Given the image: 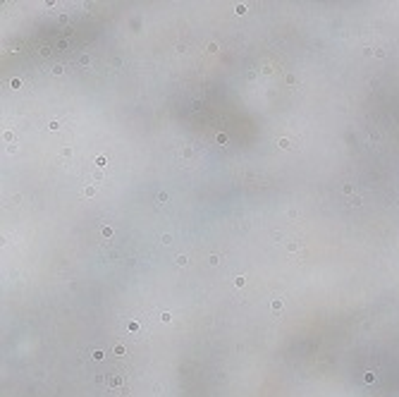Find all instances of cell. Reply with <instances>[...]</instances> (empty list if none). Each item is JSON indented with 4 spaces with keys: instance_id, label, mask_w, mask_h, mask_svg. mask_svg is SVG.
<instances>
[{
    "instance_id": "4316f807",
    "label": "cell",
    "mask_w": 399,
    "mask_h": 397,
    "mask_svg": "<svg viewBox=\"0 0 399 397\" xmlns=\"http://www.w3.org/2000/svg\"><path fill=\"white\" fill-rule=\"evenodd\" d=\"M10 86H12V89H19V86H22V81H19V79H12V81H10Z\"/></svg>"
},
{
    "instance_id": "5b68a950",
    "label": "cell",
    "mask_w": 399,
    "mask_h": 397,
    "mask_svg": "<svg viewBox=\"0 0 399 397\" xmlns=\"http://www.w3.org/2000/svg\"><path fill=\"white\" fill-rule=\"evenodd\" d=\"M96 194H98V187H96V184H86V187L82 189L84 198H91V196H96Z\"/></svg>"
},
{
    "instance_id": "7a4b0ae2",
    "label": "cell",
    "mask_w": 399,
    "mask_h": 397,
    "mask_svg": "<svg viewBox=\"0 0 399 397\" xmlns=\"http://www.w3.org/2000/svg\"><path fill=\"white\" fill-rule=\"evenodd\" d=\"M301 246H304V244H301L299 239H287V242H284V249H287V251H289V254H294V251H299Z\"/></svg>"
},
{
    "instance_id": "d6986e66",
    "label": "cell",
    "mask_w": 399,
    "mask_h": 397,
    "mask_svg": "<svg viewBox=\"0 0 399 397\" xmlns=\"http://www.w3.org/2000/svg\"><path fill=\"white\" fill-rule=\"evenodd\" d=\"M234 12H237V15H246V5H244V2H239V5L234 7Z\"/></svg>"
},
{
    "instance_id": "e0dca14e",
    "label": "cell",
    "mask_w": 399,
    "mask_h": 397,
    "mask_svg": "<svg viewBox=\"0 0 399 397\" xmlns=\"http://www.w3.org/2000/svg\"><path fill=\"white\" fill-rule=\"evenodd\" d=\"M234 285H237V287H244V285H246V278H244V275H237V278H234Z\"/></svg>"
},
{
    "instance_id": "52a82bcc",
    "label": "cell",
    "mask_w": 399,
    "mask_h": 397,
    "mask_svg": "<svg viewBox=\"0 0 399 397\" xmlns=\"http://www.w3.org/2000/svg\"><path fill=\"white\" fill-rule=\"evenodd\" d=\"M105 165H108V158L105 156H96V168L98 170H105Z\"/></svg>"
},
{
    "instance_id": "ac0fdd59",
    "label": "cell",
    "mask_w": 399,
    "mask_h": 397,
    "mask_svg": "<svg viewBox=\"0 0 399 397\" xmlns=\"http://www.w3.org/2000/svg\"><path fill=\"white\" fill-rule=\"evenodd\" d=\"M110 385H112V388L122 385V378H120V376H112V378H110Z\"/></svg>"
},
{
    "instance_id": "83f0119b",
    "label": "cell",
    "mask_w": 399,
    "mask_h": 397,
    "mask_svg": "<svg viewBox=\"0 0 399 397\" xmlns=\"http://www.w3.org/2000/svg\"><path fill=\"white\" fill-rule=\"evenodd\" d=\"M287 216H289L292 220H296V218H299V211H294V208H292V211H289V213H287Z\"/></svg>"
},
{
    "instance_id": "3957f363",
    "label": "cell",
    "mask_w": 399,
    "mask_h": 397,
    "mask_svg": "<svg viewBox=\"0 0 399 397\" xmlns=\"http://www.w3.org/2000/svg\"><path fill=\"white\" fill-rule=\"evenodd\" d=\"M282 309H284V299H282V297H275L270 301V311H272V314H280Z\"/></svg>"
},
{
    "instance_id": "f546056e",
    "label": "cell",
    "mask_w": 399,
    "mask_h": 397,
    "mask_svg": "<svg viewBox=\"0 0 399 397\" xmlns=\"http://www.w3.org/2000/svg\"><path fill=\"white\" fill-rule=\"evenodd\" d=\"M7 153H17V144H7Z\"/></svg>"
},
{
    "instance_id": "6da1fadb",
    "label": "cell",
    "mask_w": 399,
    "mask_h": 397,
    "mask_svg": "<svg viewBox=\"0 0 399 397\" xmlns=\"http://www.w3.org/2000/svg\"><path fill=\"white\" fill-rule=\"evenodd\" d=\"M177 158H179L182 163H187V168H191V163L196 160V148H194V146H189V144L182 146L179 151H177Z\"/></svg>"
},
{
    "instance_id": "603a6c76",
    "label": "cell",
    "mask_w": 399,
    "mask_h": 397,
    "mask_svg": "<svg viewBox=\"0 0 399 397\" xmlns=\"http://www.w3.org/2000/svg\"><path fill=\"white\" fill-rule=\"evenodd\" d=\"M2 136H5V141H7V144H15V141H12V139H15V134H12V132H5Z\"/></svg>"
},
{
    "instance_id": "4fadbf2b",
    "label": "cell",
    "mask_w": 399,
    "mask_h": 397,
    "mask_svg": "<svg viewBox=\"0 0 399 397\" xmlns=\"http://www.w3.org/2000/svg\"><path fill=\"white\" fill-rule=\"evenodd\" d=\"M60 127H62V125H60L57 120H50V122H48V129H50V132H57Z\"/></svg>"
},
{
    "instance_id": "5bb4252c",
    "label": "cell",
    "mask_w": 399,
    "mask_h": 397,
    "mask_svg": "<svg viewBox=\"0 0 399 397\" xmlns=\"http://www.w3.org/2000/svg\"><path fill=\"white\" fill-rule=\"evenodd\" d=\"M160 242H163L165 246H167V244H172V235H170V232H165V235H160Z\"/></svg>"
},
{
    "instance_id": "d4e9b609",
    "label": "cell",
    "mask_w": 399,
    "mask_h": 397,
    "mask_svg": "<svg viewBox=\"0 0 399 397\" xmlns=\"http://www.w3.org/2000/svg\"><path fill=\"white\" fill-rule=\"evenodd\" d=\"M82 65H84V67H89V65H91V55H82Z\"/></svg>"
},
{
    "instance_id": "2e32d148",
    "label": "cell",
    "mask_w": 399,
    "mask_h": 397,
    "mask_svg": "<svg viewBox=\"0 0 399 397\" xmlns=\"http://www.w3.org/2000/svg\"><path fill=\"white\" fill-rule=\"evenodd\" d=\"M160 321H163V323H170V321H172V314H170V311H163V314H160Z\"/></svg>"
},
{
    "instance_id": "ba28073f",
    "label": "cell",
    "mask_w": 399,
    "mask_h": 397,
    "mask_svg": "<svg viewBox=\"0 0 399 397\" xmlns=\"http://www.w3.org/2000/svg\"><path fill=\"white\" fill-rule=\"evenodd\" d=\"M361 203H363V198L359 196V194H354V196L349 198V206H351V208H359V206H361Z\"/></svg>"
},
{
    "instance_id": "ffe728a7",
    "label": "cell",
    "mask_w": 399,
    "mask_h": 397,
    "mask_svg": "<svg viewBox=\"0 0 399 397\" xmlns=\"http://www.w3.org/2000/svg\"><path fill=\"white\" fill-rule=\"evenodd\" d=\"M93 359H96V361H103V359H105V354L100 352V349H96V352H93Z\"/></svg>"
},
{
    "instance_id": "4dcf8cb0",
    "label": "cell",
    "mask_w": 399,
    "mask_h": 397,
    "mask_svg": "<svg viewBox=\"0 0 399 397\" xmlns=\"http://www.w3.org/2000/svg\"><path fill=\"white\" fill-rule=\"evenodd\" d=\"M69 156H72V148H69V146H67V148H62V158H69Z\"/></svg>"
},
{
    "instance_id": "7402d4cb",
    "label": "cell",
    "mask_w": 399,
    "mask_h": 397,
    "mask_svg": "<svg viewBox=\"0 0 399 397\" xmlns=\"http://www.w3.org/2000/svg\"><path fill=\"white\" fill-rule=\"evenodd\" d=\"M366 383H375V373H373V371L366 373Z\"/></svg>"
},
{
    "instance_id": "44dd1931",
    "label": "cell",
    "mask_w": 399,
    "mask_h": 397,
    "mask_svg": "<svg viewBox=\"0 0 399 397\" xmlns=\"http://www.w3.org/2000/svg\"><path fill=\"white\" fill-rule=\"evenodd\" d=\"M208 261H210V266H218V263H220V256H218V254H213Z\"/></svg>"
},
{
    "instance_id": "9c48e42d",
    "label": "cell",
    "mask_w": 399,
    "mask_h": 397,
    "mask_svg": "<svg viewBox=\"0 0 399 397\" xmlns=\"http://www.w3.org/2000/svg\"><path fill=\"white\" fill-rule=\"evenodd\" d=\"M342 194H346V196L351 198V196H354V184H351V182H346L344 187H342Z\"/></svg>"
},
{
    "instance_id": "277c9868",
    "label": "cell",
    "mask_w": 399,
    "mask_h": 397,
    "mask_svg": "<svg viewBox=\"0 0 399 397\" xmlns=\"http://www.w3.org/2000/svg\"><path fill=\"white\" fill-rule=\"evenodd\" d=\"M277 146H280L282 151H292V148H296V146L292 144V139H287V136H280V139H277Z\"/></svg>"
},
{
    "instance_id": "8992f818",
    "label": "cell",
    "mask_w": 399,
    "mask_h": 397,
    "mask_svg": "<svg viewBox=\"0 0 399 397\" xmlns=\"http://www.w3.org/2000/svg\"><path fill=\"white\" fill-rule=\"evenodd\" d=\"M100 235H103V239H110V237L115 235V230H112L110 225H103L100 227Z\"/></svg>"
},
{
    "instance_id": "9a60e30c",
    "label": "cell",
    "mask_w": 399,
    "mask_h": 397,
    "mask_svg": "<svg viewBox=\"0 0 399 397\" xmlns=\"http://www.w3.org/2000/svg\"><path fill=\"white\" fill-rule=\"evenodd\" d=\"M155 201H158V203H165V201H167V194H165V191H158V194H155Z\"/></svg>"
},
{
    "instance_id": "484cf974",
    "label": "cell",
    "mask_w": 399,
    "mask_h": 397,
    "mask_svg": "<svg viewBox=\"0 0 399 397\" xmlns=\"http://www.w3.org/2000/svg\"><path fill=\"white\" fill-rule=\"evenodd\" d=\"M215 50H218V43H215V41H210V43H208V53H215Z\"/></svg>"
},
{
    "instance_id": "f1b7e54d",
    "label": "cell",
    "mask_w": 399,
    "mask_h": 397,
    "mask_svg": "<svg viewBox=\"0 0 399 397\" xmlns=\"http://www.w3.org/2000/svg\"><path fill=\"white\" fill-rule=\"evenodd\" d=\"M373 53H375V58H385V50H382V48H375Z\"/></svg>"
},
{
    "instance_id": "7c38bea8",
    "label": "cell",
    "mask_w": 399,
    "mask_h": 397,
    "mask_svg": "<svg viewBox=\"0 0 399 397\" xmlns=\"http://www.w3.org/2000/svg\"><path fill=\"white\" fill-rule=\"evenodd\" d=\"M112 352L117 354V356H124V354H127V349H124V344H115V349H112Z\"/></svg>"
},
{
    "instance_id": "1f68e13d",
    "label": "cell",
    "mask_w": 399,
    "mask_h": 397,
    "mask_svg": "<svg viewBox=\"0 0 399 397\" xmlns=\"http://www.w3.org/2000/svg\"><path fill=\"white\" fill-rule=\"evenodd\" d=\"M397 208H399V198H397Z\"/></svg>"
},
{
    "instance_id": "cb8c5ba5",
    "label": "cell",
    "mask_w": 399,
    "mask_h": 397,
    "mask_svg": "<svg viewBox=\"0 0 399 397\" xmlns=\"http://www.w3.org/2000/svg\"><path fill=\"white\" fill-rule=\"evenodd\" d=\"M103 180V170H96L93 172V182H100Z\"/></svg>"
},
{
    "instance_id": "30bf717a",
    "label": "cell",
    "mask_w": 399,
    "mask_h": 397,
    "mask_svg": "<svg viewBox=\"0 0 399 397\" xmlns=\"http://www.w3.org/2000/svg\"><path fill=\"white\" fill-rule=\"evenodd\" d=\"M174 263H177V266H179V268H184V266H187V263H189V258H187V256H184V254H179V256H174Z\"/></svg>"
},
{
    "instance_id": "8fae6325",
    "label": "cell",
    "mask_w": 399,
    "mask_h": 397,
    "mask_svg": "<svg viewBox=\"0 0 399 397\" xmlns=\"http://www.w3.org/2000/svg\"><path fill=\"white\" fill-rule=\"evenodd\" d=\"M50 72H53L55 77H60V74L65 72V65H60V62H55V65H53V70H50Z\"/></svg>"
}]
</instances>
